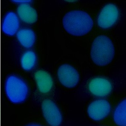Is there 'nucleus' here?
<instances>
[{"instance_id": "1", "label": "nucleus", "mask_w": 126, "mask_h": 126, "mask_svg": "<svg viewBox=\"0 0 126 126\" xmlns=\"http://www.w3.org/2000/svg\"><path fill=\"white\" fill-rule=\"evenodd\" d=\"M65 30L75 36L84 35L91 30L93 21L90 15L81 11H73L67 13L63 18Z\"/></svg>"}, {"instance_id": "9", "label": "nucleus", "mask_w": 126, "mask_h": 126, "mask_svg": "<svg viewBox=\"0 0 126 126\" xmlns=\"http://www.w3.org/2000/svg\"><path fill=\"white\" fill-rule=\"evenodd\" d=\"M34 77L40 92L45 94L51 90L53 87V80L48 72L43 70L38 71L34 74Z\"/></svg>"}, {"instance_id": "11", "label": "nucleus", "mask_w": 126, "mask_h": 126, "mask_svg": "<svg viewBox=\"0 0 126 126\" xmlns=\"http://www.w3.org/2000/svg\"><path fill=\"white\" fill-rule=\"evenodd\" d=\"M17 12L21 19L25 23L33 24L37 21V12L29 4H20L17 8Z\"/></svg>"}, {"instance_id": "5", "label": "nucleus", "mask_w": 126, "mask_h": 126, "mask_svg": "<svg viewBox=\"0 0 126 126\" xmlns=\"http://www.w3.org/2000/svg\"><path fill=\"white\" fill-rule=\"evenodd\" d=\"M119 12L116 5L112 3L106 5L103 8L97 18V24L101 28L108 29L116 23Z\"/></svg>"}, {"instance_id": "2", "label": "nucleus", "mask_w": 126, "mask_h": 126, "mask_svg": "<svg viewBox=\"0 0 126 126\" xmlns=\"http://www.w3.org/2000/svg\"><path fill=\"white\" fill-rule=\"evenodd\" d=\"M114 47L111 40L105 35L96 37L93 41L91 50L93 62L98 66L108 64L113 59Z\"/></svg>"}, {"instance_id": "15", "label": "nucleus", "mask_w": 126, "mask_h": 126, "mask_svg": "<svg viewBox=\"0 0 126 126\" xmlns=\"http://www.w3.org/2000/svg\"><path fill=\"white\" fill-rule=\"evenodd\" d=\"M12 1L14 3H20L21 4H29L31 3L32 1V0H12Z\"/></svg>"}, {"instance_id": "13", "label": "nucleus", "mask_w": 126, "mask_h": 126, "mask_svg": "<svg viewBox=\"0 0 126 126\" xmlns=\"http://www.w3.org/2000/svg\"><path fill=\"white\" fill-rule=\"evenodd\" d=\"M114 122L119 126H126V100L118 105L113 113Z\"/></svg>"}, {"instance_id": "10", "label": "nucleus", "mask_w": 126, "mask_h": 126, "mask_svg": "<svg viewBox=\"0 0 126 126\" xmlns=\"http://www.w3.org/2000/svg\"><path fill=\"white\" fill-rule=\"evenodd\" d=\"M19 27V19L16 14L13 12L8 13L2 24L3 32L8 35L13 36L17 32Z\"/></svg>"}, {"instance_id": "12", "label": "nucleus", "mask_w": 126, "mask_h": 126, "mask_svg": "<svg viewBox=\"0 0 126 126\" xmlns=\"http://www.w3.org/2000/svg\"><path fill=\"white\" fill-rule=\"evenodd\" d=\"M17 39L22 46L30 48L33 46L35 41V35L33 30L30 29H22L17 32Z\"/></svg>"}, {"instance_id": "6", "label": "nucleus", "mask_w": 126, "mask_h": 126, "mask_svg": "<svg viewBox=\"0 0 126 126\" xmlns=\"http://www.w3.org/2000/svg\"><path fill=\"white\" fill-rule=\"evenodd\" d=\"M111 110V107L109 101L105 99H98L90 103L87 109V113L93 120L99 121L107 117Z\"/></svg>"}, {"instance_id": "3", "label": "nucleus", "mask_w": 126, "mask_h": 126, "mask_svg": "<svg viewBox=\"0 0 126 126\" xmlns=\"http://www.w3.org/2000/svg\"><path fill=\"white\" fill-rule=\"evenodd\" d=\"M5 92L6 97L11 103L20 104L27 99L29 87L22 79L15 75H11L6 80Z\"/></svg>"}, {"instance_id": "7", "label": "nucleus", "mask_w": 126, "mask_h": 126, "mask_svg": "<svg viewBox=\"0 0 126 126\" xmlns=\"http://www.w3.org/2000/svg\"><path fill=\"white\" fill-rule=\"evenodd\" d=\"M59 80L62 85L68 88H73L78 85L79 75L78 71L72 66L63 64L58 71Z\"/></svg>"}, {"instance_id": "16", "label": "nucleus", "mask_w": 126, "mask_h": 126, "mask_svg": "<svg viewBox=\"0 0 126 126\" xmlns=\"http://www.w3.org/2000/svg\"><path fill=\"white\" fill-rule=\"evenodd\" d=\"M27 126H40V125H34H34H27Z\"/></svg>"}, {"instance_id": "4", "label": "nucleus", "mask_w": 126, "mask_h": 126, "mask_svg": "<svg viewBox=\"0 0 126 126\" xmlns=\"http://www.w3.org/2000/svg\"><path fill=\"white\" fill-rule=\"evenodd\" d=\"M42 110L45 120L50 126H59L62 121V116L57 106L53 101L46 99L41 105Z\"/></svg>"}, {"instance_id": "8", "label": "nucleus", "mask_w": 126, "mask_h": 126, "mask_svg": "<svg viewBox=\"0 0 126 126\" xmlns=\"http://www.w3.org/2000/svg\"><path fill=\"white\" fill-rule=\"evenodd\" d=\"M89 91L93 95L104 97L108 96L111 92L112 85L109 80L102 78H95L88 85Z\"/></svg>"}, {"instance_id": "14", "label": "nucleus", "mask_w": 126, "mask_h": 126, "mask_svg": "<svg viewBox=\"0 0 126 126\" xmlns=\"http://www.w3.org/2000/svg\"><path fill=\"white\" fill-rule=\"evenodd\" d=\"M37 61L35 53L32 51L25 52L22 56L21 63L22 67L24 70L30 71L33 69Z\"/></svg>"}]
</instances>
